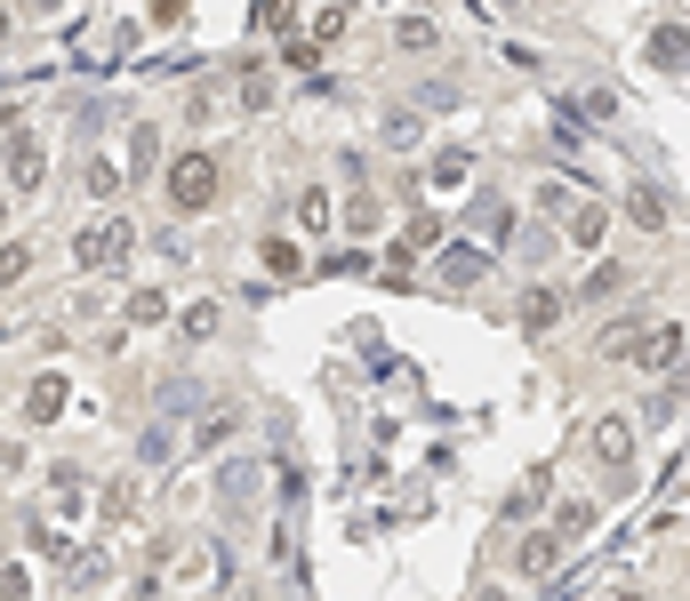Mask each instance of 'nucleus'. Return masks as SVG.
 <instances>
[{
	"label": "nucleus",
	"instance_id": "obj_1",
	"mask_svg": "<svg viewBox=\"0 0 690 601\" xmlns=\"http://www.w3.org/2000/svg\"><path fill=\"white\" fill-rule=\"evenodd\" d=\"M161 184H169L177 217H201V209H217V193H226V169H217V153H177L169 169H161Z\"/></svg>",
	"mask_w": 690,
	"mask_h": 601
},
{
	"label": "nucleus",
	"instance_id": "obj_2",
	"mask_svg": "<svg viewBox=\"0 0 690 601\" xmlns=\"http://www.w3.org/2000/svg\"><path fill=\"white\" fill-rule=\"evenodd\" d=\"M626 354H635L642 378H675V361H682V329H675V321H651V329H635V345H626Z\"/></svg>",
	"mask_w": 690,
	"mask_h": 601
},
{
	"label": "nucleus",
	"instance_id": "obj_3",
	"mask_svg": "<svg viewBox=\"0 0 690 601\" xmlns=\"http://www.w3.org/2000/svg\"><path fill=\"white\" fill-rule=\"evenodd\" d=\"M635 425L642 418H626V409H602V418H595V458L611 465V473L635 465Z\"/></svg>",
	"mask_w": 690,
	"mask_h": 601
},
{
	"label": "nucleus",
	"instance_id": "obj_4",
	"mask_svg": "<svg viewBox=\"0 0 690 601\" xmlns=\"http://www.w3.org/2000/svg\"><path fill=\"white\" fill-rule=\"evenodd\" d=\"M562 241H571L578 257H595V248L611 241V209H602V201H571V209H562Z\"/></svg>",
	"mask_w": 690,
	"mask_h": 601
},
{
	"label": "nucleus",
	"instance_id": "obj_5",
	"mask_svg": "<svg viewBox=\"0 0 690 601\" xmlns=\"http://www.w3.org/2000/svg\"><path fill=\"white\" fill-rule=\"evenodd\" d=\"M120 248H129V225H120V217H97L89 233L73 241V257H80V265H89V273H97V265H113Z\"/></svg>",
	"mask_w": 690,
	"mask_h": 601
},
{
	"label": "nucleus",
	"instance_id": "obj_6",
	"mask_svg": "<svg viewBox=\"0 0 690 601\" xmlns=\"http://www.w3.org/2000/svg\"><path fill=\"white\" fill-rule=\"evenodd\" d=\"M562 314H571V289H554V281H538L531 297H522V329H531V337H546Z\"/></svg>",
	"mask_w": 690,
	"mask_h": 601
},
{
	"label": "nucleus",
	"instance_id": "obj_7",
	"mask_svg": "<svg viewBox=\"0 0 690 601\" xmlns=\"http://www.w3.org/2000/svg\"><path fill=\"white\" fill-rule=\"evenodd\" d=\"M618 209H626V225H635V233H666V193H659V184H626Z\"/></svg>",
	"mask_w": 690,
	"mask_h": 601
},
{
	"label": "nucleus",
	"instance_id": "obj_8",
	"mask_svg": "<svg viewBox=\"0 0 690 601\" xmlns=\"http://www.w3.org/2000/svg\"><path fill=\"white\" fill-rule=\"evenodd\" d=\"M554 562H562V529H531V537H522V553H514L522 577H554Z\"/></svg>",
	"mask_w": 690,
	"mask_h": 601
},
{
	"label": "nucleus",
	"instance_id": "obj_9",
	"mask_svg": "<svg viewBox=\"0 0 690 601\" xmlns=\"http://www.w3.org/2000/svg\"><path fill=\"white\" fill-rule=\"evenodd\" d=\"M651 65L690 73V25H651Z\"/></svg>",
	"mask_w": 690,
	"mask_h": 601
},
{
	"label": "nucleus",
	"instance_id": "obj_10",
	"mask_svg": "<svg viewBox=\"0 0 690 601\" xmlns=\"http://www.w3.org/2000/svg\"><path fill=\"white\" fill-rule=\"evenodd\" d=\"M394 49H401V56H434V49H442L434 16H401V25H394Z\"/></svg>",
	"mask_w": 690,
	"mask_h": 601
},
{
	"label": "nucleus",
	"instance_id": "obj_11",
	"mask_svg": "<svg viewBox=\"0 0 690 601\" xmlns=\"http://www.w3.org/2000/svg\"><path fill=\"white\" fill-rule=\"evenodd\" d=\"M482 273H490V257H482V248H450V257H442V281H450V289H474Z\"/></svg>",
	"mask_w": 690,
	"mask_h": 601
},
{
	"label": "nucleus",
	"instance_id": "obj_12",
	"mask_svg": "<svg viewBox=\"0 0 690 601\" xmlns=\"http://www.w3.org/2000/svg\"><path fill=\"white\" fill-rule=\"evenodd\" d=\"M9 184H16V193H25V184H40V144H33V137L9 144Z\"/></svg>",
	"mask_w": 690,
	"mask_h": 601
},
{
	"label": "nucleus",
	"instance_id": "obj_13",
	"mask_svg": "<svg viewBox=\"0 0 690 601\" xmlns=\"http://www.w3.org/2000/svg\"><path fill=\"white\" fill-rule=\"evenodd\" d=\"M257 257H266V273H281V281H290L297 265H306V257H297V241H281V233H266V241H257Z\"/></svg>",
	"mask_w": 690,
	"mask_h": 601
},
{
	"label": "nucleus",
	"instance_id": "obj_14",
	"mask_svg": "<svg viewBox=\"0 0 690 601\" xmlns=\"http://www.w3.org/2000/svg\"><path fill=\"white\" fill-rule=\"evenodd\" d=\"M595 529H602L595 497H571V506H562V537H595Z\"/></svg>",
	"mask_w": 690,
	"mask_h": 601
},
{
	"label": "nucleus",
	"instance_id": "obj_15",
	"mask_svg": "<svg viewBox=\"0 0 690 601\" xmlns=\"http://www.w3.org/2000/svg\"><path fill=\"white\" fill-rule=\"evenodd\" d=\"M153 161H161V129H137L129 137V177H153Z\"/></svg>",
	"mask_w": 690,
	"mask_h": 601
},
{
	"label": "nucleus",
	"instance_id": "obj_16",
	"mask_svg": "<svg viewBox=\"0 0 690 601\" xmlns=\"http://www.w3.org/2000/svg\"><path fill=\"white\" fill-rule=\"evenodd\" d=\"M266 105H273V80L257 65H241V113H266Z\"/></svg>",
	"mask_w": 690,
	"mask_h": 601
},
{
	"label": "nucleus",
	"instance_id": "obj_17",
	"mask_svg": "<svg viewBox=\"0 0 690 601\" xmlns=\"http://www.w3.org/2000/svg\"><path fill=\"white\" fill-rule=\"evenodd\" d=\"M465 169H474V153H434V184H442V193L465 184Z\"/></svg>",
	"mask_w": 690,
	"mask_h": 601
},
{
	"label": "nucleus",
	"instance_id": "obj_18",
	"mask_svg": "<svg viewBox=\"0 0 690 601\" xmlns=\"http://www.w3.org/2000/svg\"><path fill=\"white\" fill-rule=\"evenodd\" d=\"M385 144H394V153H401V144H418V113H385Z\"/></svg>",
	"mask_w": 690,
	"mask_h": 601
},
{
	"label": "nucleus",
	"instance_id": "obj_19",
	"mask_svg": "<svg viewBox=\"0 0 690 601\" xmlns=\"http://www.w3.org/2000/svg\"><path fill=\"white\" fill-rule=\"evenodd\" d=\"M297 225H306V233H321V225H330V193H306V201H297Z\"/></svg>",
	"mask_w": 690,
	"mask_h": 601
},
{
	"label": "nucleus",
	"instance_id": "obj_20",
	"mask_svg": "<svg viewBox=\"0 0 690 601\" xmlns=\"http://www.w3.org/2000/svg\"><path fill=\"white\" fill-rule=\"evenodd\" d=\"M89 193H97V201L120 193V169H113V161H89Z\"/></svg>",
	"mask_w": 690,
	"mask_h": 601
},
{
	"label": "nucleus",
	"instance_id": "obj_21",
	"mask_svg": "<svg viewBox=\"0 0 690 601\" xmlns=\"http://www.w3.org/2000/svg\"><path fill=\"white\" fill-rule=\"evenodd\" d=\"M25 265H33V257H25V241H9V248H0V289H9V281H25Z\"/></svg>",
	"mask_w": 690,
	"mask_h": 601
},
{
	"label": "nucleus",
	"instance_id": "obj_22",
	"mask_svg": "<svg viewBox=\"0 0 690 601\" xmlns=\"http://www.w3.org/2000/svg\"><path fill=\"white\" fill-rule=\"evenodd\" d=\"M626 273H618V265H595V273H586V289H578V297H611V289H618Z\"/></svg>",
	"mask_w": 690,
	"mask_h": 601
},
{
	"label": "nucleus",
	"instance_id": "obj_23",
	"mask_svg": "<svg viewBox=\"0 0 690 601\" xmlns=\"http://www.w3.org/2000/svg\"><path fill=\"white\" fill-rule=\"evenodd\" d=\"M161 314H169V305H161V289H137V297H129V321H161Z\"/></svg>",
	"mask_w": 690,
	"mask_h": 601
},
{
	"label": "nucleus",
	"instance_id": "obj_24",
	"mask_svg": "<svg viewBox=\"0 0 690 601\" xmlns=\"http://www.w3.org/2000/svg\"><path fill=\"white\" fill-rule=\"evenodd\" d=\"M401 241H410V248H434V241H442V225H434V217H410V233H401Z\"/></svg>",
	"mask_w": 690,
	"mask_h": 601
},
{
	"label": "nucleus",
	"instance_id": "obj_25",
	"mask_svg": "<svg viewBox=\"0 0 690 601\" xmlns=\"http://www.w3.org/2000/svg\"><path fill=\"white\" fill-rule=\"evenodd\" d=\"M474 601H514V593H506V586H482V593H474Z\"/></svg>",
	"mask_w": 690,
	"mask_h": 601
}]
</instances>
